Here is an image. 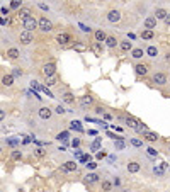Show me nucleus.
<instances>
[{
  "mask_svg": "<svg viewBox=\"0 0 170 192\" xmlns=\"http://www.w3.org/2000/svg\"><path fill=\"white\" fill-rule=\"evenodd\" d=\"M7 58L9 60H19L21 58V53H19L17 48H9L7 49Z\"/></svg>",
  "mask_w": 170,
  "mask_h": 192,
  "instance_id": "4be33fe9",
  "label": "nucleus"
},
{
  "mask_svg": "<svg viewBox=\"0 0 170 192\" xmlns=\"http://www.w3.org/2000/svg\"><path fill=\"white\" fill-rule=\"evenodd\" d=\"M107 21H109V22H112V24L119 22V21H121V10H118V9L109 10L107 12Z\"/></svg>",
  "mask_w": 170,
  "mask_h": 192,
  "instance_id": "9d476101",
  "label": "nucleus"
},
{
  "mask_svg": "<svg viewBox=\"0 0 170 192\" xmlns=\"http://www.w3.org/2000/svg\"><path fill=\"white\" fill-rule=\"evenodd\" d=\"M106 46H107L109 49H114L116 46H119V41L116 39L114 36H107V39H106Z\"/></svg>",
  "mask_w": 170,
  "mask_h": 192,
  "instance_id": "5701e85b",
  "label": "nucleus"
},
{
  "mask_svg": "<svg viewBox=\"0 0 170 192\" xmlns=\"http://www.w3.org/2000/svg\"><path fill=\"white\" fill-rule=\"evenodd\" d=\"M146 55L150 56V58H156V56H158V48H156V46H148Z\"/></svg>",
  "mask_w": 170,
  "mask_h": 192,
  "instance_id": "bb28decb",
  "label": "nucleus"
},
{
  "mask_svg": "<svg viewBox=\"0 0 170 192\" xmlns=\"http://www.w3.org/2000/svg\"><path fill=\"white\" fill-rule=\"evenodd\" d=\"M73 48L77 49V51H83V49H85V44H75Z\"/></svg>",
  "mask_w": 170,
  "mask_h": 192,
  "instance_id": "de8ad7c7",
  "label": "nucleus"
},
{
  "mask_svg": "<svg viewBox=\"0 0 170 192\" xmlns=\"http://www.w3.org/2000/svg\"><path fill=\"white\" fill-rule=\"evenodd\" d=\"M37 29H39L41 33H51L53 31V22L46 17V15H41V17L37 19Z\"/></svg>",
  "mask_w": 170,
  "mask_h": 192,
  "instance_id": "f257e3e1",
  "label": "nucleus"
},
{
  "mask_svg": "<svg viewBox=\"0 0 170 192\" xmlns=\"http://www.w3.org/2000/svg\"><path fill=\"white\" fill-rule=\"evenodd\" d=\"M112 187H114V184L111 180H102V192H111Z\"/></svg>",
  "mask_w": 170,
  "mask_h": 192,
  "instance_id": "c756f323",
  "label": "nucleus"
},
{
  "mask_svg": "<svg viewBox=\"0 0 170 192\" xmlns=\"http://www.w3.org/2000/svg\"><path fill=\"white\" fill-rule=\"evenodd\" d=\"M99 179H100L99 174H87V175L83 177V180L87 182V184H97V182H99Z\"/></svg>",
  "mask_w": 170,
  "mask_h": 192,
  "instance_id": "412c9836",
  "label": "nucleus"
},
{
  "mask_svg": "<svg viewBox=\"0 0 170 192\" xmlns=\"http://www.w3.org/2000/svg\"><path fill=\"white\" fill-rule=\"evenodd\" d=\"M145 55L143 48H133V51H131V58L133 60H141Z\"/></svg>",
  "mask_w": 170,
  "mask_h": 192,
  "instance_id": "b1692460",
  "label": "nucleus"
},
{
  "mask_svg": "<svg viewBox=\"0 0 170 192\" xmlns=\"http://www.w3.org/2000/svg\"><path fill=\"white\" fill-rule=\"evenodd\" d=\"M131 144H133V146H136V148H140V146H143V140L133 138V140H131Z\"/></svg>",
  "mask_w": 170,
  "mask_h": 192,
  "instance_id": "e433bc0d",
  "label": "nucleus"
},
{
  "mask_svg": "<svg viewBox=\"0 0 170 192\" xmlns=\"http://www.w3.org/2000/svg\"><path fill=\"white\" fill-rule=\"evenodd\" d=\"M71 146H73V148H77V150H78V146H80V140H78V138H75V140L71 141Z\"/></svg>",
  "mask_w": 170,
  "mask_h": 192,
  "instance_id": "a18cd8bd",
  "label": "nucleus"
},
{
  "mask_svg": "<svg viewBox=\"0 0 170 192\" xmlns=\"http://www.w3.org/2000/svg\"><path fill=\"white\" fill-rule=\"evenodd\" d=\"M163 22H165L167 26H170V14H168V15H167V17H165V21H163Z\"/></svg>",
  "mask_w": 170,
  "mask_h": 192,
  "instance_id": "3c124183",
  "label": "nucleus"
},
{
  "mask_svg": "<svg viewBox=\"0 0 170 192\" xmlns=\"http://www.w3.org/2000/svg\"><path fill=\"white\" fill-rule=\"evenodd\" d=\"M155 27H156V19L153 17V15H148V17L145 19V29L153 31Z\"/></svg>",
  "mask_w": 170,
  "mask_h": 192,
  "instance_id": "f3484780",
  "label": "nucleus"
},
{
  "mask_svg": "<svg viewBox=\"0 0 170 192\" xmlns=\"http://www.w3.org/2000/svg\"><path fill=\"white\" fill-rule=\"evenodd\" d=\"M90 150H92V152H97V150H100V138H97V140L94 141L92 144H90Z\"/></svg>",
  "mask_w": 170,
  "mask_h": 192,
  "instance_id": "473e14b6",
  "label": "nucleus"
},
{
  "mask_svg": "<svg viewBox=\"0 0 170 192\" xmlns=\"http://www.w3.org/2000/svg\"><path fill=\"white\" fill-rule=\"evenodd\" d=\"M94 37H95L97 43H106V39H107V33L104 29H95L94 31Z\"/></svg>",
  "mask_w": 170,
  "mask_h": 192,
  "instance_id": "4468645a",
  "label": "nucleus"
},
{
  "mask_svg": "<svg viewBox=\"0 0 170 192\" xmlns=\"http://www.w3.org/2000/svg\"><path fill=\"white\" fill-rule=\"evenodd\" d=\"M140 36H141V39H153V37H155V33L150 31V29H143Z\"/></svg>",
  "mask_w": 170,
  "mask_h": 192,
  "instance_id": "a878e982",
  "label": "nucleus"
},
{
  "mask_svg": "<svg viewBox=\"0 0 170 192\" xmlns=\"http://www.w3.org/2000/svg\"><path fill=\"white\" fill-rule=\"evenodd\" d=\"M167 15H168L167 9H163V7H156V9H155V15H153V17H155L156 21H165Z\"/></svg>",
  "mask_w": 170,
  "mask_h": 192,
  "instance_id": "dca6fc26",
  "label": "nucleus"
},
{
  "mask_svg": "<svg viewBox=\"0 0 170 192\" xmlns=\"http://www.w3.org/2000/svg\"><path fill=\"white\" fill-rule=\"evenodd\" d=\"M165 61H170V53H167V55H165Z\"/></svg>",
  "mask_w": 170,
  "mask_h": 192,
  "instance_id": "5fc2aeb1",
  "label": "nucleus"
},
{
  "mask_svg": "<svg viewBox=\"0 0 170 192\" xmlns=\"http://www.w3.org/2000/svg\"><path fill=\"white\" fill-rule=\"evenodd\" d=\"M152 83L153 85H158V87H163L167 85V75L163 71H156V73L152 75Z\"/></svg>",
  "mask_w": 170,
  "mask_h": 192,
  "instance_id": "f03ea898",
  "label": "nucleus"
},
{
  "mask_svg": "<svg viewBox=\"0 0 170 192\" xmlns=\"http://www.w3.org/2000/svg\"><path fill=\"white\" fill-rule=\"evenodd\" d=\"M0 10H2V14H4V15H7V14H9V9H7V7H2Z\"/></svg>",
  "mask_w": 170,
  "mask_h": 192,
  "instance_id": "8fccbe9b",
  "label": "nucleus"
},
{
  "mask_svg": "<svg viewBox=\"0 0 170 192\" xmlns=\"http://www.w3.org/2000/svg\"><path fill=\"white\" fill-rule=\"evenodd\" d=\"M55 112H56V114H60V116H63V114H67V109H65V107H63V106H61V104H60V106H56V109H55Z\"/></svg>",
  "mask_w": 170,
  "mask_h": 192,
  "instance_id": "72a5a7b5",
  "label": "nucleus"
},
{
  "mask_svg": "<svg viewBox=\"0 0 170 192\" xmlns=\"http://www.w3.org/2000/svg\"><path fill=\"white\" fill-rule=\"evenodd\" d=\"M31 87H33V89H37V90H43V85H39L36 80H33V82H31Z\"/></svg>",
  "mask_w": 170,
  "mask_h": 192,
  "instance_id": "a19ab883",
  "label": "nucleus"
},
{
  "mask_svg": "<svg viewBox=\"0 0 170 192\" xmlns=\"http://www.w3.org/2000/svg\"><path fill=\"white\" fill-rule=\"evenodd\" d=\"M61 100L65 104H70V106H73L75 104V95L71 92H65V94H61Z\"/></svg>",
  "mask_w": 170,
  "mask_h": 192,
  "instance_id": "aec40b11",
  "label": "nucleus"
},
{
  "mask_svg": "<svg viewBox=\"0 0 170 192\" xmlns=\"http://www.w3.org/2000/svg\"><path fill=\"white\" fill-rule=\"evenodd\" d=\"M44 83H46V87H53V85L56 83V77H51V78H46L44 80Z\"/></svg>",
  "mask_w": 170,
  "mask_h": 192,
  "instance_id": "4c0bfd02",
  "label": "nucleus"
},
{
  "mask_svg": "<svg viewBox=\"0 0 170 192\" xmlns=\"http://www.w3.org/2000/svg\"><path fill=\"white\" fill-rule=\"evenodd\" d=\"M141 138H143V141H148V143H156L160 140V136L156 133H153V131H145L141 134Z\"/></svg>",
  "mask_w": 170,
  "mask_h": 192,
  "instance_id": "9b49d317",
  "label": "nucleus"
},
{
  "mask_svg": "<svg viewBox=\"0 0 170 192\" xmlns=\"http://www.w3.org/2000/svg\"><path fill=\"white\" fill-rule=\"evenodd\" d=\"M56 43L61 44V46L70 44V43H73V36L68 34V33H60V34H56Z\"/></svg>",
  "mask_w": 170,
  "mask_h": 192,
  "instance_id": "39448f33",
  "label": "nucleus"
},
{
  "mask_svg": "<svg viewBox=\"0 0 170 192\" xmlns=\"http://www.w3.org/2000/svg\"><path fill=\"white\" fill-rule=\"evenodd\" d=\"M22 29L27 31V33H33L34 29H37V21H36L34 17H31V19H27V21H24V22H22Z\"/></svg>",
  "mask_w": 170,
  "mask_h": 192,
  "instance_id": "6e6552de",
  "label": "nucleus"
},
{
  "mask_svg": "<svg viewBox=\"0 0 170 192\" xmlns=\"http://www.w3.org/2000/svg\"><path fill=\"white\" fill-rule=\"evenodd\" d=\"M39 7L43 9V10H48V5H44V4H39Z\"/></svg>",
  "mask_w": 170,
  "mask_h": 192,
  "instance_id": "864d4df0",
  "label": "nucleus"
},
{
  "mask_svg": "<svg viewBox=\"0 0 170 192\" xmlns=\"http://www.w3.org/2000/svg\"><path fill=\"white\" fill-rule=\"evenodd\" d=\"M70 129L78 131V133H83V126L80 124V121H71L70 122Z\"/></svg>",
  "mask_w": 170,
  "mask_h": 192,
  "instance_id": "cd10ccee",
  "label": "nucleus"
},
{
  "mask_svg": "<svg viewBox=\"0 0 170 192\" xmlns=\"http://www.w3.org/2000/svg\"><path fill=\"white\" fill-rule=\"evenodd\" d=\"M95 114H106V109L99 106V107H95Z\"/></svg>",
  "mask_w": 170,
  "mask_h": 192,
  "instance_id": "49530a36",
  "label": "nucleus"
},
{
  "mask_svg": "<svg viewBox=\"0 0 170 192\" xmlns=\"http://www.w3.org/2000/svg\"><path fill=\"white\" fill-rule=\"evenodd\" d=\"M0 153H2V146H0Z\"/></svg>",
  "mask_w": 170,
  "mask_h": 192,
  "instance_id": "6e6d98bb",
  "label": "nucleus"
},
{
  "mask_svg": "<svg viewBox=\"0 0 170 192\" xmlns=\"http://www.w3.org/2000/svg\"><path fill=\"white\" fill-rule=\"evenodd\" d=\"M22 152H21V150H14V152L10 153V158L14 160V162H21V160H22Z\"/></svg>",
  "mask_w": 170,
  "mask_h": 192,
  "instance_id": "c85d7f7f",
  "label": "nucleus"
},
{
  "mask_svg": "<svg viewBox=\"0 0 170 192\" xmlns=\"http://www.w3.org/2000/svg\"><path fill=\"white\" fill-rule=\"evenodd\" d=\"M33 41H34V34H33V33H27V31H22V33L19 34V43H21V44L27 46V44H31Z\"/></svg>",
  "mask_w": 170,
  "mask_h": 192,
  "instance_id": "423d86ee",
  "label": "nucleus"
},
{
  "mask_svg": "<svg viewBox=\"0 0 170 192\" xmlns=\"http://www.w3.org/2000/svg\"><path fill=\"white\" fill-rule=\"evenodd\" d=\"M14 82H15V78L12 77V73H5L4 77H2V85H4V87H12Z\"/></svg>",
  "mask_w": 170,
  "mask_h": 192,
  "instance_id": "6ab92c4d",
  "label": "nucleus"
},
{
  "mask_svg": "<svg viewBox=\"0 0 170 192\" xmlns=\"http://www.w3.org/2000/svg\"><path fill=\"white\" fill-rule=\"evenodd\" d=\"M22 75H24V70H22V68H14V71H12V77H22Z\"/></svg>",
  "mask_w": 170,
  "mask_h": 192,
  "instance_id": "f704fd0d",
  "label": "nucleus"
},
{
  "mask_svg": "<svg viewBox=\"0 0 170 192\" xmlns=\"http://www.w3.org/2000/svg\"><path fill=\"white\" fill-rule=\"evenodd\" d=\"M106 156H107V153L104 152V150H100V152L97 153V160H102V158H106Z\"/></svg>",
  "mask_w": 170,
  "mask_h": 192,
  "instance_id": "37998d69",
  "label": "nucleus"
},
{
  "mask_svg": "<svg viewBox=\"0 0 170 192\" xmlns=\"http://www.w3.org/2000/svg\"><path fill=\"white\" fill-rule=\"evenodd\" d=\"M119 49H121L122 53H129V51H133V43H131L129 39L119 41Z\"/></svg>",
  "mask_w": 170,
  "mask_h": 192,
  "instance_id": "ddd939ff",
  "label": "nucleus"
},
{
  "mask_svg": "<svg viewBox=\"0 0 170 192\" xmlns=\"http://www.w3.org/2000/svg\"><path fill=\"white\" fill-rule=\"evenodd\" d=\"M17 17L21 19V21H27V19H31V17H34L33 15V10H31V7H22L21 10H19V14H17Z\"/></svg>",
  "mask_w": 170,
  "mask_h": 192,
  "instance_id": "f8f14e48",
  "label": "nucleus"
},
{
  "mask_svg": "<svg viewBox=\"0 0 170 192\" xmlns=\"http://www.w3.org/2000/svg\"><path fill=\"white\" fill-rule=\"evenodd\" d=\"M114 185H121V180H119V177L114 179Z\"/></svg>",
  "mask_w": 170,
  "mask_h": 192,
  "instance_id": "603ef678",
  "label": "nucleus"
},
{
  "mask_svg": "<svg viewBox=\"0 0 170 192\" xmlns=\"http://www.w3.org/2000/svg\"><path fill=\"white\" fill-rule=\"evenodd\" d=\"M148 70H150V67H148L146 63H136V65H134V73H136L138 77H146Z\"/></svg>",
  "mask_w": 170,
  "mask_h": 192,
  "instance_id": "0eeeda50",
  "label": "nucleus"
},
{
  "mask_svg": "<svg viewBox=\"0 0 170 192\" xmlns=\"http://www.w3.org/2000/svg\"><path fill=\"white\" fill-rule=\"evenodd\" d=\"M153 174L158 175V177H163V168H162V165H160V167H153Z\"/></svg>",
  "mask_w": 170,
  "mask_h": 192,
  "instance_id": "c9c22d12",
  "label": "nucleus"
},
{
  "mask_svg": "<svg viewBox=\"0 0 170 192\" xmlns=\"http://www.w3.org/2000/svg\"><path fill=\"white\" fill-rule=\"evenodd\" d=\"M68 136H70V133H68V131H61V133H58V134H56V140L65 141V140H68Z\"/></svg>",
  "mask_w": 170,
  "mask_h": 192,
  "instance_id": "2f4dec72",
  "label": "nucleus"
},
{
  "mask_svg": "<svg viewBox=\"0 0 170 192\" xmlns=\"http://www.w3.org/2000/svg\"><path fill=\"white\" fill-rule=\"evenodd\" d=\"M85 167H87L89 170H95V168H97V163H95V162H89Z\"/></svg>",
  "mask_w": 170,
  "mask_h": 192,
  "instance_id": "79ce46f5",
  "label": "nucleus"
},
{
  "mask_svg": "<svg viewBox=\"0 0 170 192\" xmlns=\"http://www.w3.org/2000/svg\"><path fill=\"white\" fill-rule=\"evenodd\" d=\"M41 71H43V75H44L46 78H51L56 75V65L55 63H44L43 68H41Z\"/></svg>",
  "mask_w": 170,
  "mask_h": 192,
  "instance_id": "7ed1b4c3",
  "label": "nucleus"
},
{
  "mask_svg": "<svg viewBox=\"0 0 170 192\" xmlns=\"http://www.w3.org/2000/svg\"><path fill=\"white\" fill-rule=\"evenodd\" d=\"M126 168H128V172H129V174H138V172L141 170V165H140V162H136V160H131V162L128 163V167H126Z\"/></svg>",
  "mask_w": 170,
  "mask_h": 192,
  "instance_id": "2eb2a0df",
  "label": "nucleus"
},
{
  "mask_svg": "<svg viewBox=\"0 0 170 192\" xmlns=\"http://www.w3.org/2000/svg\"><path fill=\"white\" fill-rule=\"evenodd\" d=\"M53 109H49L48 106H41L39 109H37V116H39L41 119H43V121H49V119L53 117Z\"/></svg>",
  "mask_w": 170,
  "mask_h": 192,
  "instance_id": "20e7f679",
  "label": "nucleus"
},
{
  "mask_svg": "<svg viewBox=\"0 0 170 192\" xmlns=\"http://www.w3.org/2000/svg\"><path fill=\"white\" fill-rule=\"evenodd\" d=\"M63 168L67 170V172H77L78 163L75 162V160H68V162H65V163H63Z\"/></svg>",
  "mask_w": 170,
  "mask_h": 192,
  "instance_id": "a211bd4d",
  "label": "nucleus"
},
{
  "mask_svg": "<svg viewBox=\"0 0 170 192\" xmlns=\"http://www.w3.org/2000/svg\"><path fill=\"white\" fill-rule=\"evenodd\" d=\"M9 7H10V9H14V10H21V9L24 7V5H22V2H21V0H12Z\"/></svg>",
  "mask_w": 170,
  "mask_h": 192,
  "instance_id": "7c9ffc66",
  "label": "nucleus"
},
{
  "mask_svg": "<svg viewBox=\"0 0 170 192\" xmlns=\"http://www.w3.org/2000/svg\"><path fill=\"white\" fill-rule=\"evenodd\" d=\"M5 119V111L4 109H0V121H4Z\"/></svg>",
  "mask_w": 170,
  "mask_h": 192,
  "instance_id": "09e8293b",
  "label": "nucleus"
},
{
  "mask_svg": "<svg viewBox=\"0 0 170 192\" xmlns=\"http://www.w3.org/2000/svg\"><path fill=\"white\" fill-rule=\"evenodd\" d=\"M78 102H80V106L83 109H87V107H92L94 104H95V99H94L92 95H83V97L78 99Z\"/></svg>",
  "mask_w": 170,
  "mask_h": 192,
  "instance_id": "1a4fd4ad",
  "label": "nucleus"
},
{
  "mask_svg": "<svg viewBox=\"0 0 170 192\" xmlns=\"http://www.w3.org/2000/svg\"><path fill=\"white\" fill-rule=\"evenodd\" d=\"M36 155L39 156V158H43V156H44L46 153H44V150H43V148H37V150H36Z\"/></svg>",
  "mask_w": 170,
  "mask_h": 192,
  "instance_id": "c03bdc74",
  "label": "nucleus"
},
{
  "mask_svg": "<svg viewBox=\"0 0 170 192\" xmlns=\"http://www.w3.org/2000/svg\"><path fill=\"white\" fill-rule=\"evenodd\" d=\"M114 144H116V150H122L124 148V140H118V143Z\"/></svg>",
  "mask_w": 170,
  "mask_h": 192,
  "instance_id": "ea45409f",
  "label": "nucleus"
},
{
  "mask_svg": "<svg viewBox=\"0 0 170 192\" xmlns=\"http://www.w3.org/2000/svg\"><path fill=\"white\" fill-rule=\"evenodd\" d=\"M146 152H148V155H152V156H156V153H158L153 146H148V148H146Z\"/></svg>",
  "mask_w": 170,
  "mask_h": 192,
  "instance_id": "58836bf2",
  "label": "nucleus"
},
{
  "mask_svg": "<svg viewBox=\"0 0 170 192\" xmlns=\"http://www.w3.org/2000/svg\"><path fill=\"white\" fill-rule=\"evenodd\" d=\"M124 122H126L128 126H129L131 129H136V126L140 124V121H138V119H134V117H131V116H129V117H126V119H124Z\"/></svg>",
  "mask_w": 170,
  "mask_h": 192,
  "instance_id": "393cba45",
  "label": "nucleus"
}]
</instances>
